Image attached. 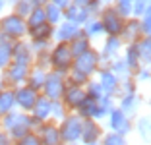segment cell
I'll list each match as a JSON object with an SVG mask.
<instances>
[{
    "label": "cell",
    "instance_id": "31",
    "mask_svg": "<svg viewBox=\"0 0 151 145\" xmlns=\"http://www.w3.org/2000/svg\"><path fill=\"white\" fill-rule=\"evenodd\" d=\"M109 70H111L118 79H124V78H128V75H132L130 70H128V66H126L124 58H122V54L116 56V58H112V60L109 62Z\"/></svg>",
    "mask_w": 151,
    "mask_h": 145
},
{
    "label": "cell",
    "instance_id": "21",
    "mask_svg": "<svg viewBox=\"0 0 151 145\" xmlns=\"http://www.w3.org/2000/svg\"><path fill=\"white\" fill-rule=\"evenodd\" d=\"M52 33L54 27L50 23H41V25L29 27L27 29V37L31 43H37V41H52Z\"/></svg>",
    "mask_w": 151,
    "mask_h": 145
},
{
    "label": "cell",
    "instance_id": "3",
    "mask_svg": "<svg viewBox=\"0 0 151 145\" xmlns=\"http://www.w3.org/2000/svg\"><path fill=\"white\" fill-rule=\"evenodd\" d=\"M81 122H83V118H80L76 112H68L66 118H62L58 122V132H60V137H62V143H70V145L80 143Z\"/></svg>",
    "mask_w": 151,
    "mask_h": 145
},
{
    "label": "cell",
    "instance_id": "17",
    "mask_svg": "<svg viewBox=\"0 0 151 145\" xmlns=\"http://www.w3.org/2000/svg\"><path fill=\"white\" fill-rule=\"evenodd\" d=\"M103 136V128L97 120H83L81 122V136H80V143H93L99 141Z\"/></svg>",
    "mask_w": 151,
    "mask_h": 145
},
{
    "label": "cell",
    "instance_id": "37",
    "mask_svg": "<svg viewBox=\"0 0 151 145\" xmlns=\"http://www.w3.org/2000/svg\"><path fill=\"white\" fill-rule=\"evenodd\" d=\"M83 89H85V95L87 97H91V99H95V101H99L105 93H103V89H101V85H99V81L95 78H91L87 81V83L83 85Z\"/></svg>",
    "mask_w": 151,
    "mask_h": 145
},
{
    "label": "cell",
    "instance_id": "27",
    "mask_svg": "<svg viewBox=\"0 0 151 145\" xmlns=\"http://www.w3.org/2000/svg\"><path fill=\"white\" fill-rule=\"evenodd\" d=\"M12 45L14 41L6 39V37L0 39V72H4L12 64Z\"/></svg>",
    "mask_w": 151,
    "mask_h": 145
},
{
    "label": "cell",
    "instance_id": "55",
    "mask_svg": "<svg viewBox=\"0 0 151 145\" xmlns=\"http://www.w3.org/2000/svg\"><path fill=\"white\" fill-rule=\"evenodd\" d=\"M0 118H2V116H0Z\"/></svg>",
    "mask_w": 151,
    "mask_h": 145
},
{
    "label": "cell",
    "instance_id": "2",
    "mask_svg": "<svg viewBox=\"0 0 151 145\" xmlns=\"http://www.w3.org/2000/svg\"><path fill=\"white\" fill-rule=\"evenodd\" d=\"M0 33L10 41H22L27 37V23L18 14L10 12L6 16H0Z\"/></svg>",
    "mask_w": 151,
    "mask_h": 145
},
{
    "label": "cell",
    "instance_id": "19",
    "mask_svg": "<svg viewBox=\"0 0 151 145\" xmlns=\"http://www.w3.org/2000/svg\"><path fill=\"white\" fill-rule=\"evenodd\" d=\"M142 105V95L139 93H128V95H120L118 97V108L122 112H126L128 116H134L136 114V110L139 108Z\"/></svg>",
    "mask_w": 151,
    "mask_h": 145
},
{
    "label": "cell",
    "instance_id": "11",
    "mask_svg": "<svg viewBox=\"0 0 151 145\" xmlns=\"http://www.w3.org/2000/svg\"><path fill=\"white\" fill-rule=\"evenodd\" d=\"M33 58H35V54H33V50H31L29 41H25V39L14 41V45H12V62L14 64L31 68L33 66Z\"/></svg>",
    "mask_w": 151,
    "mask_h": 145
},
{
    "label": "cell",
    "instance_id": "16",
    "mask_svg": "<svg viewBox=\"0 0 151 145\" xmlns=\"http://www.w3.org/2000/svg\"><path fill=\"white\" fill-rule=\"evenodd\" d=\"M142 29H139V19L138 18H126L122 33H120V41L122 45H134L138 39H142Z\"/></svg>",
    "mask_w": 151,
    "mask_h": 145
},
{
    "label": "cell",
    "instance_id": "33",
    "mask_svg": "<svg viewBox=\"0 0 151 145\" xmlns=\"http://www.w3.org/2000/svg\"><path fill=\"white\" fill-rule=\"evenodd\" d=\"M25 23H27V29L29 27H35V25H41V23H47V16H45V8H33L29 12V16L25 18Z\"/></svg>",
    "mask_w": 151,
    "mask_h": 145
},
{
    "label": "cell",
    "instance_id": "35",
    "mask_svg": "<svg viewBox=\"0 0 151 145\" xmlns=\"http://www.w3.org/2000/svg\"><path fill=\"white\" fill-rule=\"evenodd\" d=\"M99 145H128V139H126V136H120V134H114V132H107V134L101 136Z\"/></svg>",
    "mask_w": 151,
    "mask_h": 145
},
{
    "label": "cell",
    "instance_id": "50",
    "mask_svg": "<svg viewBox=\"0 0 151 145\" xmlns=\"http://www.w3.org/2000/svg\"><path fill=\"white\" fill-rule=\"evenodd\" d=\"M2 89H6V87H4V83H2V79H0V91H2Z\"/></svg>",
    "mask_w": 151,
    "mask_h": 145
},
{
    "label": "cell",
    "instance_id": "25",
    "mask_svg": "<svg viewBox=\"0 0 151 145\" xmlns=\"http://www.w3.org/2000/svg\"><path fill=\"white\" fill-rule=\"evenodd\" d=\"M68 47H70V50H72V56H80V54H83L85 50H89V48L93 47V41L89 39L87 35H83V31H81L80 35L76 37L74 41H70L68 43Z\"/></svg>",
    "mask_w": 151,
    "mask_h": 145
},
{
    "label": "cell",
    "instance_id": "54",
    "mask_svg": "<svg viewBox=\"0 0 151 145\" xmlns=\"http://www.w3.org/2000/svg\"><path fill=\"white\" fill-rule=\"evenodd\" d=\"M0 39H2V33H0Z\"/></svg>",
    "mask_w": 151,
    "mask_h": 145
},
{
    "label": "cell",
    "instance_id": "47",
    "mask_svg": "<svg viewBox=\"0 0 151 145\" xmlns=\"http://www.w3.org/2000/svg\"><path fill=\"white\" fill-rule=\"evenodd\" d=\"M27 2H29L33 8H41V6H45L47 2H49V0H27Z\"/></svg>",
    "mask_w": 151,
    "mask_h": 145
},
{
    "label": "cell",
    "instance_id": "46",
    "mask_svg": "<svg viewBox=\"0 0 151 145\" xmlns=\"http://www.w3.org/2000/svg\"><path fill=\"white\" fill-rule=\"evenodd\" d=\"M93 0H72V4H76V6H81V8H87L89 4H91Z\"/></svg>",
    "mask_w": 151,
    "mask_h": 145
},
{
    "label": "cell",
    "instance_id": "6",
    "mask_svg": "<svg viewBox=\"0 0 151 145\" xmlns=\"http://www.w3.org/2000/svg\"><path fill=\"white\" fill-rule=\"evenodd\" d=\"M68 81H66V74H60V72H52L49 70L47 79H45V85L41 89V95H45L50 101H58L62 99V93L66 89Z\"/></svg>",
    "mask_w": 151,
    "mask_h": 145
},
{
    "label": "cell",
    "instance_id": "42",
    "mask_svg": "<svg viewBox=\"0 0 151 145\" xmlns=\"http://www.w3.org/2000/svg\"><path fill=\"white\" fill-rule=\"evenodd\" d=\"M14 145H43V143H41L39 136H37L35 132H29V134H27V136H23L22 139L14 141Z\"/></svg>",
    "mask_w": 151,
    "mask_h": 145
},
{
    "label": "cell",
    "instance_id": "44",
    "mask_svg": "<svg viewBox=\"0 0 151 145\" xmlns=\"http://www.w3.org/2000/svg\"><path fill=\"white\" fill-rule=\"evenodd\" d=\"M0 145H14V139L4 132V130H0Z\"/></svg>",
    "mask_w": 151,
    "mask_h": 145
},
{
    "label": "cell",
    "instance_id": "18",
    "mask_svg": "<svg viewBox=\"0 0 151 145\" xmlns=\"http://www.w3.org/2000/svg\"><path fill=\"white\" fill-rule=\"evenodd\" d=\"M50 103H52L50 99H47L45 95L39 93V97H37L33 108L29 110V114H31L33 118H37L39 122H47V120H50Z\"/></svg>",
    "mask_w": 151,
    "mask_h": 145
},
{
    "label": "cell",
    "instance_id": "5",
    "mask_svg": "<svg viewBox=\"0 0 151 145\" xmlns=\"http://www.w3.org/2000/svg\"><path fill=\"white\" fill-rule=\"evenodd\" d=\"M97 18H99V22H101L103 31H105V35H107V37H120L126 18H122L112 6H105Z\"/></svg>",
    "mask_w": 151,
    "mask_h": 145
},
{
    "label": "cell",
    "instance_id": "48",
    "mask_svg": "<svg viewBox=\"0 0 151 145\" xmlns=\"http://www.w3.org/2000/svg\"><path fill=\"white\" fill-rule=\"evenodd\" d=\"M99 2H101L103 6H111L112 4V0H99Z\"/></svg>",
    "mask_w": 151,
    "mask_h": 145
},
{
    "label": "cell",
    "instance_id": "39",
    "mask_svg": "<svg viewBox=\"0 0 151 145\" xmlns=\"http://www.w3.org/2000/svg\"><path fill=\"white\" fill-rule=\"evenodd\" d=\"M132 2L134 0H112V8L122 16V18H132Z\"/></svg>",
    "mask_w": 151,
    "mask_h": 145
},
{
    "label": "cell",
    "instance_id": "38",
    "mask_svg": "<svg viewBox=\"0 0 151 145\" xmlns=\"http://www.w3.org/2000/svg\"><path fill=\"white\" fill-rule=\"evenodd\" d=\"M147 12H151V0H134L132 2V18L139 19Z\"/></svg>",
    "mask_w": 151,
    "mask_h": 145
},
{
    "label": "cell",
    "instance_id": "45",
    "mask_svg": "<svg viewBox=\"0 0 151 145\" xmlns=\"http://www.w3.org/2000/svg\"><path fill=\"white\" fill-rule=\"evenodd\" d=\"M49 2H52L54 6H58L60 10H66L68 6L72 4V0H49Z\"/></svg>",
    "mask_w": 151,
    "mask_h": 145
},
{
    "label": "cell",
    "instance_id": "8",
    "mask_svg": "<svg viewBox=\"0 0 151 145\" xmlns=\"http://www.w3.org/2000/svg\"><path fill=\"white\" fill-rule=\"evenodd\" d=\"M107 122H109V130L114 132V134H120V136H128L134 130L132 118H130L126 112H122L118 106H114L107 114Z\"/></svg>",
    "mask_w": 151,
    "mask_h": 145
},
{
    "label": "cell",
    "instance_id": "9",
    "mask_svg": "<svg viewBox=\"0 0 151 145\" xmlns=\"http://www.w3.org/2000/svg\"><path fill=\"white\" fill-rule=\"evenodd\" d=\"M35 134L39 136L43 145H62V137H60V132H58V124L52 122V120L41 122L35 128Z\"/></svg>",
    "mask_w": 151,
    "mask_h": 145
},
{
    "label": "cell",
    "instance_id": "22",
    "mask_svg": "<svg viewBox=\"0 0 151 145\" xmlns=\"http://www.w3.org/2000/svg\"><path fill=\"white\" fill-rule=\"evenodd\" d=\"M89 18H91V16H89L87 8H81V6L70 4L66 10H64V19H66V22L76 23V25H83Z\"/></svg>",
    "mask_w": 151,
    "mask_h": 145
},
{
    "label": "cell",
    "instance_id": "40",
    "mask_svg": "<svg viewBox=\"0 0 151 145\" xmlns=\"http://www.w3.org/2000/svg\"><path fill=\"white\" fill-rule=\"evenodd\" d=\"M31 10H33V6L29 4L27 0H16V2L12 4V12L18 14L19 18H23V19L29 16V12H31Z\"/></svg>",
    "mask_w": 151,
    "mask_h": 145
},
{
    "label": "cell",
    "instance_id": "23",
    "mask_svg": "<svg viewBox=\"0 0 151 145\" xmlns=\"http://www.w3.org/2000/svg\"><path fill=\"white\" fill-rule=\"evenodd\" d=\"M136 47V52L139 56V64L142 66H149L151 62V37H142L134 43Z\"/></svg>",
    "mask_w": 151,
    "mask_h": 145
},
{
    "label": "cell",
    "instance_id": "15",
    "mask_svg": "<svg viewBox=\"0 0 151 145\" xmlns=\"http://www.w3.org/2000/svg\"><path fill=\"white\" fill-rule=\"evenodd\" d=\"M85 89L81 87V85H72V83H68L66 85V89H64V93H62V99L60 101L66 105V108L70 110V112H76V108L81 105V101L85 99Z\"/></svg>",
    "mask_w": 151,
    "mask_h": 145
},
{
    "label": "cell",
    "instance_id": "32",
    "mask_svg": "<svg viewBox=\"0 0 151 145\" xmlns=\"http://www.w3.org/2000/svg\"><path fill=\"white\" fill-rule=\"evenodd\" d=\"M138 79L134 78V75H128V78L120 79V85H118V95H116V99H118L120 95H128V93H138Z\"/></svg>",
    "mask_w": 151,
    "mask_h": 145
},
{
    "label": "cell",
    "instance_id": "7",
    "mask_svg": "<svg viewBox=\"0 0 151 145\" xmlns=\"http://www.w3.org/2000/svg\"><path fill=\"white\" fill-rule=\"evenodd\" d=\"M27 74H29V66H19L12 62L4 72H0V79L6 89H16L19 85H25Z\"/></svg>",
    "mask_w": 151,
    "mask_h": 145
},
{
    "label": "cell",
    "instance_id": "4",
    "mask_svg": "<svg viewBox=\"0 0 151 145\" xmlns=\"http://www.w3.org/2000/svg\"><path fill=\"white\" fill-rule=\"evenodd\" d=\"M72 68L78 70V72H81V74L87 75V78H93V75L99 72V68H101V56H99V50L95 47H91L89 50H85L83 54L76 56L74 62H72Z\"/></svg>",
    "mask_w": 151,
    "mask_h": 145
},
{
    "label": "cell",
    "instance_id": "41",
    "mask_svg": "<svg viewBox=\"0 0 151 145\" xmlns=\"http://www.w3.org/2000/svg\"><path fill=\"white\" fill-rule=\"evenodd\" d=\"M139 29H142L143 37H151V12L143 14L139 18Z\"/></svg>",
    "mask_w": 151,
    "mask_h": 145
},
{
    "label": "cell",
    "instance_id": "26",
    "mask_svg": "<svg viewBox=\"0 0 151 145\" xmlns=\"http://www.w3.org/2000/svg\"><path fill=\"white\" fill-rule=\"evenodd\" d=\"M122 50H124L122 58H124V62H126V66H128L130 74L134 75L136 72H138V68L142 66V64H139V56H138V52H136V47H134V45H124Z\"/></svg>",
    "mask_w": 151,
    "mask_h": 145
},
{
    "label": "cell",
    "instance_id": "49",
    "mask_svg": "<svg viewBox=\"0 0 151 145\" xmlns=\"http://www.w3.org/2000/svg\"><path fill=\"white\" fill-rule=\"evenodd\" d=\"M8 4V2H6V0H0V12H2V10H4V6Z\"/></svg>",
    "mask_w": 151,
    "mask_h": 145
},
{
    "label": "cell",
    "instance_id": "36",
    "mask_svg": "<svg viewBox=\"0 0 151 145\" xmlns=\"http://www.w3.org/2000/svg\"><path fill=\"white\" fill-rule=\"evenodd\" d=\"M134 128H136V132L142 136L143 141L149 139V134H151V122L147 116H139V118H136V124H134Z\"/></svg>",
    "mask_w": 151,
    "mask_h": 145
},
{
    "label": "cell",
    "instance_id": "43",
    "mask_svg": "<svg viewBox=\"0 0 151 145\" xmlns=\"http://www.w3.org/2000/svg\"><path fill=\"white\" fill-rule=\"evenodd\" d=\"M134 78L138 79V83H139V81H149V78H151L149 66H139V68H138V72L134 74Z\"/></svg>",
    "mask_w": 151,
    "mask_h": 145
},
{
    "label": "cell",
    "instance_id": "53",
    "mask_svg": "<svg viewBox=\"0 0 151 145\" xmlns=\"http://www.w3.org/2000/svg\"><path fill=\"white\" fill-rule=\"evenodd\" d=\"M62 145H70V143H62Z\"/></svg>",
    "mask_w": 151,
    "mask_h": 145
},
{
    "label": "cell",
    "instance_id": "10",
    "mask_svg": "<svg viewBox=\"0 0 151 145\" xmlns=\"http://www.w3.org/2000/svg\"><path fill=\"white\" fill-rule=\"evenodd\" d=\"M122 41H120V37H107L105 39V43H103V47L99 48V56H101V68H109V62L112 60V58L120 56L122 54ZM99 68V70H101Z\"/></svg>",
    "mask_w": 151,
    "mask_h": 145
},
{
    "label": "cell",
    "instance_id": "52",
    "mask_svg": "<svg viewBox=\"0 0 151 145\" xmlns=\"http://www.w3.org/2000/svg\"><path fill=\"white\" fill-rule=\"evenodd\" d=\"M6 2H8V4H14V2H16V0H6Z\"/></svg>",
    "mask_w": 151,
    "mask_h": 145
},
{
    "label": "cell",
    "instance_id": "1",
    "mask_svg": "<svg viewBox=\"0 0 151 145\" xmlns=\"http://www.w3.org/2000/svg\"><path fill=\"white\" fill-rule=\"evenodd\" d=\"M72 62H74V56L68 43H52V47L49 48V70L68 74Z\"/></svg>",
    "mask_w": 151,
    "mask_h": 145
},
{
    "label": "cell",
    "instance_id": "24",
    "mask_svg": "<svg viewBox=\"0 0 151 145\" xmlns=\"http://www.w3.org/2000/svg\"><path fill=\"white\" fill-rule=\"evenodd\" d=\"M116 99H112V97H109V95H103L101 99L97 101V108H95V112H93V120H105L107 118V114L111 112L112 108L116 106Z\"/></svg>",
    "mask_w": 151,
    "mask_h": 145
},
{
    "label": "cell",
    "instance_id": "29",
    "mask_svg": "<svg viewBox=\"0 0 151 145\" xmlns=\"http://www.w3.org/2000/svg\"><path fill=\"white\" fill-rule=\"evenodd\" d=\"M16 110V97H14V89H2L0 91V116L6 112Z\"/></svg>",
    "mask_w": 151,
    "mask_h": 145
},
{
    "label": "cell",
    "instance_id": "12",
    "mask_svg": "<svg viewBox=\"0 0 151 145\" xmlns=\"http://www.w3.org/2000/svg\"><path fill=\"white\" fill-rule=\"evenodd\" d=\"M95 79L99 81V85H101L103 93L109 97H112V99H116V95H118V85H120V79L116 78L114 74H112L109 68H101V70L97 72V74L93 75Z\"/></svg>",
    "mask_w": 151,
    "mask_h": 145
},
{
    "label": "cell",
    "instance_id": "14",
    "mask_svg": "<svg viewBox=\"0 0 151 145\" xmlns=\"http://www.w3.org/2000/svg\"><path fill=\"white\" fill-rule=\"evenodd\" d=\"M80 33H81V25H76V23H72V22L62 19L58 25H54L52 41L54 43H70V41H74Z\"/></svg>",
    "mask_w": 151,
    "mask_h": 145
},
{
    "label": "cell",
    "instance_id": "13",
    "mask_svg": "<svg viewBox=\"0 0 151 145\" xmlns=\"http://www.w3.org/2000/svg\"><path fill=\"white\" fill-rule=\"evenodd\" d=\"M14 97H16V108L22 110V112H29L35 105L39 93L35 89L27 87V85H19V87L14 89Z\"/></svg>",
    "mask_w": 151,
    "mask_h": 145
},
{
    "label": "cell",
    "instance_id": "28",
    "mask_svg": "<svg viewBox=\"0 0 151 145\" xmlns=\"http://www.w3.org/2000/svg\"><path fill=\"white\" fill-rule=\"evenodd\" d=\"M81 31H83V35H87L91 41L97 39V37H101V35H105V31H103V25H101V22H99V18H89L87 22L81 25Z\"/></svg>",
    "mask_w": 151,
    "mask_h": 145
},
{
    "label": "cell",
    "instance_id": "20",
    "mask_svg": "<svg viewBox=\"0 0 151 145\" xmlns=\"http://www.w3.org/2000/svg\"><path fill=\"white\" fill-rule=\"evenodd\" d=\"M47 74H49V70H43V68H39V66H31L29 68V74H27L25 85L35 89L37 93H41V89H43V85H45V79H47Z\"/></svg>",
    "mask_w": 151,
    "mask_h": 145
},
{
    "label": "cell",
    "instance_id": "51",
    "mask_svg": "<svg viewBox=\"0 0 151 145\" xmlns=\"http://www.w3.org/2000/svg\"><path fill=\"white\" fill-rule=\"evenodd\" d=\"M83 145H99V141H93V143H83Z\"/></svg>",
    "mask_w": 151,
    "mask_h": 145
},
{
    "label": "cell",
    "instance_id": "34",
    "mask_svg": "<svg viewBox=\"0 0 151 145\" xmlns=\"http://www.w3.org/2000/svg\"><path fill=\"white\" fill-rule=\"evenodd\" d=\"M68 112H70V110L66 108V105H64L60 99H58V101H52V103H50V120H52V122H56V124H58L62 118H66Z\"/></svg>",
    "mask_w": 151,
    "mask_h": 145
},
{
    "label": "cell",
    "instance_id": "30",
    "mask_svg": "<svg viewBox=\"0 0 151 145\" xmlns=\"http://www.w3.org/2000/svg\"><path fill=\"white\" fill-rule=\"evenodd\" d=\"M43 8H45V16H47V23H50L52 27L58 25V23L64 19V10H60L58 6H54L52 2H47Z\"/></svg>",
    "mask_w": 151,
    "mask_h": 145
}]
</instances>
